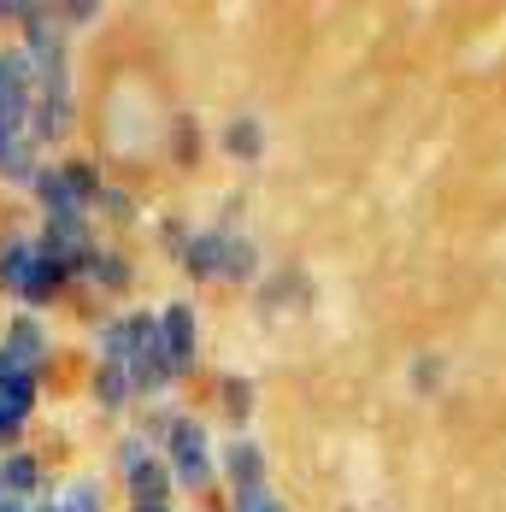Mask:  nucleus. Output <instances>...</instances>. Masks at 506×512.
Wrapping results in <instances>:
<instances>
[{
	"label": "nucleus",
	"mask_w": 506,
	"mask_h": 512,
	"mask_svg": "<svg viewBox=\"0 0 506 512\" xmlns=\"http://www.w3.org/2000/svg\"><path fill=\"white\" fill-rule=\"evenodd\" d=\"M65 289H77V271L59 254H48L42 236H24V230H6L0 236V295L6 301H18L24 312H42Z\"/></svg>",
	"instance_id": "nucleus-1"
},
{
	"label": "nucleus",
	"mask_w": 506,
	"mask_h": 512,
	"mask_svg": "<svg viewBox=\"0 0 506 512\" xmlns=\"http://www.w3.org/2000/svg\"><path fill=\"white\" fill-rule=\"evenodd\" d=\"M101 195H106V177L95 159H48L36 171V183H30V201L42 206V218L48 212H95Z\"/></svg>",
	"instance_id": "nucleus-2"
},
{
	"label": "nucleus",
	"mask_w": 506,
	"mask_h": 512,
	"mask_svg": "<svg viewBox=\"0 0 506 512\" xmlns=\"http://www.w3.org/2000/svg\"><path fill=\"white\" fill-rule=\"evenodd\" d=\"M159 460H165V471H171V483H177V489H189V495H206V489L218 483V454H212V436H206L201 418H189V412H177V424L165 430Z\"/></svg>",
	"instance_id": "nucleus-3"
},
{
	"label": "nucleus",
	"mask_w": 506,
	"mask_h": 512,
	"mask_svg": "<svg viewBox=\"0 0 506 512\" xmlns=\"http://www.w3.org/2000/svg\"><path fill=\"white\" fill-rule=\"evenodd\" d=\"M42 407V377H30L18 359L0 354V454L6 448H24V430Z\"/></svg>",
	"instance_id": "nucleus-4"
},
{
	"label": "nucleus",
	"mask_w": 506,
	"mask_h": 512,
	"mask_svg": "<svg viewBox=\"0 0 506 512\" xmlns=\"http://www.w3.org/2000/svg\"><path fill=\"white\" fill-rule=\"evenodd\" d=\"M0 354L18 359L30 377L48 383L53 359H59V342H53V330H48L42 312H6V324H0Z\"/></svg>",
	"instance_id": "nucleus-5"
},
{
	"label": "nucleus",
	"mask_w": 506,
	"mask_h": 512,
	"mask_svg": "<svg viewBox=\"0 0 506 512\" xmlns=\"http://www.w3.org/2000/svg\"><path fill=\"white\" fill-rule=\"evenodd\" d=\"M230 248H236V230L230 224H206L189 236V248H183V271L195 277V283H224V271H230Z\"/></svg>",
	"instance_id": "nucleus-6"
},
{
	"label": "nucleus",
	"mask_w": 506,
	"mask_h": 512,
	"mask_svg": "<svg viewBox=\"0 0 506 512\" xmlns=\"http://www.w3.org/2000/svg\"><path fill=\"white\" fill-rule=\"evenodd\" d=\"M159 342H165V359L177 365V377L195 371V359H201V318H195L189 301L159 307Z\"/></svg>",
	"instance_id": "nucleus-7"
},
{
	"label": "nucleus",
	"mask_w": 506,
	"mask_h": 512,
	"mask_svg": "<svg viewBox=\"0 0 506 512\" xmlns=\"http://www.w3.org/2000/svg\"><path fill=\"white\" fill-rule=\"evenodd\" d=\"M53 489V477H48V465H42V454L36 448H6L0 454V495L6 501H42Z\"/></svg>",
	"instance_id": "nucleus-8"
},
{
	"label": "nucleus",
	"mask_w": 506,
	"mask_h": 512,
	"mask_svg": "<svg viewBox=\"0 0 506 512\" xmlns=\"http://www.w3.org/2000/svg\"><path fill=\"white\" fill-rule=\"evenodd\" d=\"M130 283H136V265L118 254V248H106V242H95L89 254L77 259V289H95V295H130Z\"/></svg>",
	"instance_id": "nucleus-9"
},
{
	"label": "nucleus",
	"mask_w": 506,
	"mask_h": 512,
	"mask_svg": "<svg viewBox=\"0 0 506 512\" xmlns=\"http://www.w3.org/2000/svg\"><path fill=\"white\" fill-rule=\"evenodd\" d=\"M36 236H42L48 254H59L71 271H77V259L95 248V218H89V212H48Z\"/></svg>",
	"instance_id": "nucleus-10"
},
{
	"label": "nucleus",
	"mask_w": 506,
	"mask_h": 512,
	"mask_svg": "<svg viewBox=\"0 0 506 512\" xmlns=\"http://www.w3.org/2000/svg\"><path fill=\"white\" fill-rule=\"evenodd\" d=\"M71 130H77V95H36V106H30V142L48 154Z\"/></svg>",
	"instance_id": "nucleus-11"
},
{
	"label": "nucleus",
	"mask_w": 506,
	"mask_h": 512,
	"mask_svg": "<svg viewBox=\"0 0 506 512\" xmlns=\"http://www.w3.org/2000/svg\"><path fill=\"white\" fill-rule=\"evenodd\" d=\"M42 165H48V154H42L24 130H6V124H0V183H12V189L30 195V183H36Z\"/></svg>",
	"instance_id": "nucleus-12"
},
{
	"label": "nucleus",
	"mask_w": 506,
	"mask_h": 512,
	"mask_svg": "<svg viewBox=\"0 0 506 512\" xmlns=\"http://www.w3.org/2000/svg\"><path fill=\"white\" fill-rule=\"evenodd\" d=\"M218 471L230 477V489H236V495H248V489H265V448L236 436V442L218 454Z\"/></svg>",
	"instance_id": "nucleus-13"
},
{
	"label": "nucleus",
	"mask_w": 506,
	"mask_h": 512,
	"mask_svg": "<svg viewBox=\"0 0 506 512\" xmlns=\"http://www.w3.org/2000/svg\"><path fill=\"white\" fill-rule=\"evenodd\" d=\"M89 401H95L101 412H130V401H136L130 371H124V365H95V377H89Z\"/></svg>",
	"instance_id": "nucleus-14"
},
{
	"label": "nucleus",
	"mask_w": 506,
	"mask_h": 512,
	"mask_svg": "<svg viewBox=\"0 0 506 512\" xmlns=\"http://www.w3.org/2000/svg\"><path fill=\"white\" fill-rule=\"evenodd\" d=\"M148 465H159V442H153V436H142V430L118 436V448H112V471H118L124 483H136Z\"/></svg>",
	"instance_id": "nucleus-15"
},
{
	"label": "nucleus",
	"mask_w": 506,
	"mask_h": 512,
	"mask_svg": "<svg viewBox=\"0 0 506 512\" xmlns=\"http://www.w3.org/2000/svg\"><path fill=\"white\" fill-rule=\"evenodd\" d=\"M48 512H106V483L101 477H71L53 489Z\"/></svg>",
	"instance_id": "nucleus-16"
},
{
	"label": "nucleus",
	"mask_w": 506,
	"mask_h": 512,
	"mask_svg": "<svg viewBox=\"0 0 506 512\" xmlns=\"http://www.w3.org/2000/svg\"><path fill=\"white\" fill-rule=\"evenodd\" d=\"M218 142H224V154L230 159H259L265 154V124H259V118H253V112H242V118H230V124H224V136H218Z\"/></svg>",
	"instance_id": "nucleus-17"
},
{
	"label": "nucleus",
	"mask_w": 506,
	"mask_h": 512,
	"mask_svg": "<svg viewBox=\"0 0 506 512\" xmlns=\"http://www.w3.org/2000/svg\"><path fill=\"white\" fill-rule=\"evenodd\" d=\"M59 12V30L71 36V30H89V24H101L106 6H95V0H65V6H53Z\"/></svg>",
	"instance_id": "nucleus-18"
},
{
	"label": "nucleus",
	"mask_w": 506,
	"mask_h": 512,
	"mask_svg": "<svg viewBox=\"0 0 506 512\" xmlns=\"http://www.w3.org/2000/svg\"><path fill=\"white\" fill-rule=\"evenodd\" d=\"M218 401H224V412L242 424V418L253 412V383L248 377H224V383H218Z\"/></svg>",
	"instance_id": "nucleus-19"
},
{
	"label": "nucleus",
	"mask_w": 506,
	"mask_h": 512,
	"mask_svg": "<svg viewBox=\"0 0 506 512\" xmlns=\"http://www.w3.org/2000/svg\"><path fill=\"white\" fill-rule=\"evenodd\" d=\"M259 277V248H253L248 236H236V248H230V271H224V283H253Z\"/></svg>",
	"instance_id": "nucleus-20"
},
{
	"label": "nucleus",
	"mask_w": 506,
	"mask_h": 512,
	"mask_svg": "<svg viewBox=\"0 0 506 512\" xmlns=\"http://www.w3.org/2000/svg\"><path fill=\"white\" fill-rule=\"evenodd\" d=\"M95 212H101L106 224H130V218H136V201H130L124 189H112V183H106V195H101V206H95Z\"/></svg>",
	"instance_id": "nucleus-21"
},
{
	"label": "nucleus",
	"mask_w": 506,
	"mask_h": 512,
	"mask_svg": "<svg viewBox=\"0 0 506 512\" xmlns=\"http://www.w3.org/2000/svg\"><path fill=\"white\" fill-rule=\"evenodd\" d=\"M230 512H289V501H277L271 489H248V495H236Z\"/></svg>",
	"instance_id": "nucleus-22"
},
{
	"label": "nucleus",
	"mask_w": 506,
	"mask_h": 512,
	"mask_svg": "<svg viewBox=\"0 0 506 512\" xmlns=\"http://www.w3.org/2000/svg\"><path fill=\"white\" fill-rule=\"evenodd\" d=\"M189 236H195V230H189V224H177V218H165V224H159V248H165V254H177V259H183V248H189Z\"/></svg>",
	"instance_id": "nucleus-23"
},
{
	"label": "nucleus",
	"mask_w": 506,
	"mask_h": 512,
	"mask_svg": "<svg viewBox=\"0 0 506 512\" xmlns=\"http://www.w3.org/2000/svg\"><path fill=\"white\" fill-rule=\"evenodd\" d=\"M412 383H418V389H436V383H442V359L424 354L418 365H412Z\"/></svg>",
	"instance_id": "nucleus-24"
},
{
	"label": "nucleus",
	"mask_w": 506,
	"mask_h": 512,
	"mask_svg": "<svg viewBox=\"0 0 506 512\" xmlns=\"http://www.w3.org/2000/svg\"><path fill=\"white\" fill-rule=\"evenodd\" d=\"M0 512H36V507H30V501H6V495H0Z\"/></svg>",
	"instance_id": "nucleus-25"
},
{
	"label": "nucleus",
	"mask_w": 506,
	"mask_h": 512,
	"mask_svg": "<svg viewBox=\"0 0 506 512\" xmlns=\"http://www.w3.org/2000/svg\"><path fill=\"white\" fill-rule=\"evenodd\" d=\"M130 512H171V507H130Z\"/></svg>",
	"instance_id": "nucleus-26"
}]
</instances>
